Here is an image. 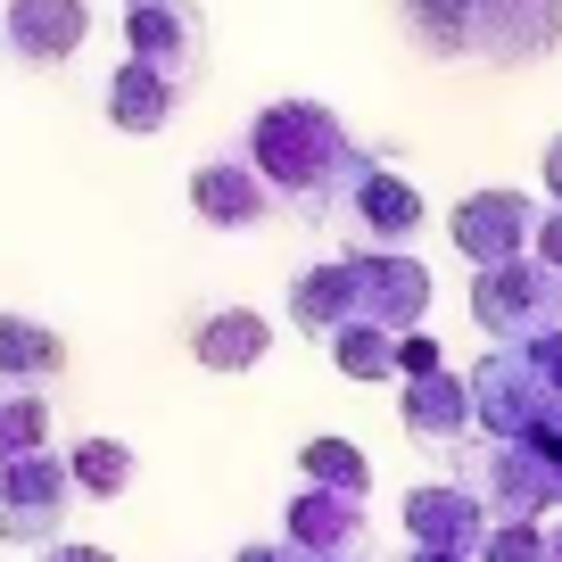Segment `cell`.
<instances>
[{
	"label": "cell",
	"mask_w": 562,
	"mask_h": 562,
	"mask_svg": "<svg viewBox=\"0 0 562 562\" xmlns=\"http://www.w3.org/2000/svg\"><path fill=\"white\" fill-rule=\"evenodd\" d=\"M240 158L281 191V207L306 215L315 232L339 224L356 175L372 166L364 149H356V133H348L323 100H273V108H257V124H248V140H240Z\"/></svg>",
	"instance_id": "6da1fadb"
},
{
	"label": "cell",
	"mask_w": 562,
	"mask_h": 562,
	"mask_svg": "<svg viewBox=\"0 0 562 562\" xmlns=\"http://www.w3.org/2000/svg\"><path fill=\"white\" fill-rule=\"evenodd\" d=\"M472 405H480V430L488 439H513V447H546L562 463V397L554 381L538 372L529 348H488L472 364Z\"/></svg>",
	"instance_id": "7a4b0ae2"
},
{
	"label": "cell",
	"mask_w": 562,
	"mask_h": 562,
	"mask_svg": "<svg viewBox=\"0 0 562 562\" xmlns=\"http://www.w3.org/2000/svg\"><path fill=\"white\" fill-rule=\"evenodd\" d=\"M456 480L488 505V521H538L562 496V463L546 447H513V439H472L456 456Z\"/></svg>",
	"instance_id": "3957f363"
},
{
	"label": "cell",
	"mask_w": 562,
	"mask_h": 562,
	"mask_svg": "<svg viewBox=\"0 0 562 562\" xmlns=\"http://www.w3.org/2000/svg\"><path fill=\"white\" fill-rule=\"evenodd\" d=\"M472 323L496 348H529V339L562 331V273H546L538 257L480 265L472 273Z\"/></svg>",
	"instance_id": "277c9868"
},
{
	"label": "cell",
	"mask_w": 562,
	"mask_h": 562,
	"mask_svg": "<svg viewBox=\"0 0 562 562\" xmlns=\"http://www.w3.org/2000/svg\"><path fill=\"white\" fill-rule=\"evenodd\" d=\"M67 456H18L0 463V546H67V505H75Z\"/></svg>",
	"instance_id": "5b68a950"
},
{
	"label": "cell",
	"mask_w": 562,
	"mask_h": 562,
	"mask_svg": "<svg viewBox=\"0 0 562 562\" xmlns=\"http://www.w3.org/2000/svg\"><path fill=\"white\" fill-rule=\"evenodd\" d=\"M348 290H356V323H381L389 339H414L430 315V265L405 248H348Z\"/></svg>",
	"instance_id": "8992f818"
},
{
	"label": "cell",
	"mask_w": 562,
	"mask_h": 562,
	"mask_svg": "<svg viewBox=\"0 0 562 562\" xmlns=\"http://www.w3.org/2000/svg\"><path fill=\"white\" fill-rule=\"evenodd\" d=\"M124 58L175 75L191 91L207 75V18H199V0H140V9H124Z\"/></svg>",
	"instance_id": "52a82bcc"
},
{
	"label": "cell",
	"mask_w": 562,
	"mask_h": 562,
	"mask_svg": "<svg viewBox=\"0 0 562 562\" xmlns=\"http://www.w3.org/2000/svg\"><path fill=\"white\" fill-rule=\"evenodd\" d=\"M538 224L546 215L529 207L521 191H463L456 215H447V240H456L472 265H513V257L538 248Z\"/></svg>",
	"instance_id": "ba28073f"
},
{
	"label": "cell",
	"mask_w": 562,
	"mask_h": 562,
	"mask_svg": "<svg viewBox=\"0 0 562 562\" xmlns=\"http://www.w3.org/2000/svg\"><path fill=\"white\" fill-rule=\"evenodd\" d=\"M422 224H430V207H422V191H414V182H405V175H389V166H364L331 232H348L356 248H405Z\"/></svg>",
	"instance_id": "9c48e42d"
},
{
	"label": "cell",
	"mask_w": 562,
	"mask_h": 562,
	"mask_svg": "<svg viewBox=\"0 0 562 562\" xmlns=\"http://www.w3.org/2000/svg\"><path fill=\"white\" fill-rule=\"evenodd\" d=\"M91 42V0H9L0 9V50L18 67H67Z\"/></svg>",
	"instance_id": "30bf717a"
},
{
	"label": "cell",
	"mask_w": 562,
	"mask_h": 562,
	"mask_svg": "<svg viewBox=\"0 0 562 562\" xmlns=\"http://www.w3.org/2000/svg\"><path fill=\"white\" fill-rule=\"evenodd\" d=\"M488 529H496L488 505H480L463 480H439V488H414V496H405V546H439V554L480 562Z\"/></svg>",
	"instance_id": "8fae6325"
},
{
	"label": "cell",
	"mask_w": 562,
	"mask_h": 562,
	"mask_svg": "<svg viewBox=\"0 0 562 562\" xmlns=\"http://www.w3.org/2000/svg\"><path fill=\"white\" fill-rule=\"evenodd\" d=\"M273 207H281V191L248 158H207L191 175V215L215 232H257V224H273Z\"/></svg>",
	"instance_id": "7c38bea8"
},
{
	"label": "cell",
	"mask_w": 562,
	"mask_h": 562,
	"mask_svg": "<svg viewBox=\"0 0 562 562\" xmlns=\"http://www.w3.org/2000/svg\"><path fill=\"white\" fill-rule=\"evenodd\" d=\"M405 430H414L430 456H463V447L480 439V405H472V381H456V372H422V381H405L397 397Z\"/></svg>",
	"instance_id": "4fadbf2b"
},
{
	"label": "cell",
	"mask_w": 562,
	"mask_h": 562,
	"mask_svg": "<svg viewBox=\"0 0 562 562\" xmlns=\"http://www.w3.org/2000/svg\"><path fill=\"white\" fill-rule=\"evenodd\" d=\"M562 42V0H480V58L529 67Z\"/></svg>",
	"instance_id": "5bb4252c"
},
{
	"label": "cell",
	"mask_w": 562,
	"mask_h": 562,
	"mask_svg": "<svg viewBox=\"0 0 562 562\" xmlns=\"http://www.w3.org/2000/svg\"><path fill=\"white\" fill-rule=\"evenodd\" d=\"M364 496H339V488H299V505H290V529L281 538L299 546L306 562L323 554H364Z\"/></svg>",
	"instance_id": "9a60e30c"
},
{
	"label": "cell",
	"mask_w": 562,
	"mask_h": 562,
	"mask_svg": "<svg viewBox=\"0 0 562 562\" xmlns=\"http://www.w3.org/2000/svg\"><path fill=\"white\" fill-rule=\"evenodd\" d=\"M182 100H191V91H182L175 75L140 67V58H124V67L108 75V91H100V108H108V124H116V133H158Z\"/></svg>",
	"instance_id": "2e32d148"
},
{
	"label": "cell",
	"mask_w": 562,
	"mask_h": 562,
	"mask_svg": "<svg viewBox=\"0 0 562 562\" xmlns=\"http://www.w3.org/2000/svg\"><path fill=\"white\" fill-rule=\"evenodd\" d=\"M265 348H273V323L248 315V306H215V315L191 323V356L207 372H248V364H265Z\"/></svg>",
	"instance_id": "e0dca14e"
},
{
	"label": "cell",
	"mask_w": 562,
	"mask_h": 562,
	"mask_svg": "<svg viewBox=\"0 0 562 562\" xmlns=\"http://www.w3.org/2000/svg\"><path fill=\"white\" fill-rule=\"evenodd\" d=\"M290 323H299L306 339H331V331H348V323H356L348 257H331V265H315V273H299V281H290Z\"/></svg>",
	"instance_id": "ac0fdd59"
},
{
	"label": "cell",
	"mask_w": 562,
	"mask_h": 562,
	"mask_svg": "<svg viewBox=\"0 0 562 562\" xmlns=\"http://www.w3.org/2000/svg\"><path fill=\"white\" fill-rule=\"evenodd\" d=\"M405 34L430 58H480V0H405Z\"/></svg>",
	"instance_id": "d6986e66"
},
{
	"label": "cell",
	"mask_w": 562,
	"mask_h": 562,
	"mask_svg": "<svg viewBox=\"0 0 562 562\" xmlns=\"http://www.w3.org/2000/svg\"><path fill=\"white\" fill-rule=\"evenodd\" d=\"M58 372H67V339H58L50 323H34V315H0V381L34 389V381H58Z\"/></svg>",
	"instance_id": "ffe728a7"
},
{
	"label": "cell",
	"mask_w": 562,
	"mask_h": 562,
	"mask_svg": "<svg viewBox=\"0 0 562 562\" xmlns=\"http://www.w3.org/2000/svg\"><path fill=\"white\" fill-rule=\"evenodd\" d=\"M323 348H331V364L348 372V381H405V339H389L381 323H348V331H331Z\"/></svg>",
	"instance_id": "44dd1931"
},
{
	"label": "cell",
	"mask_w": 562,
	"mask_h": 562,
	"mask_svg": "<svg viewBox=\"0 0 562 562\" xmlns=\"http://www.w3.org/2000/svg\"><path fill=\"white\" fill-rule=\"evenodd\" d=\"M50 447V389H18L0 381V463L42 456Z\"/></svg>",
	"instance_id": "7402d4cb"
},
{
	"label": "cell",
	"mask_w": 562,
	"mask_h": 562,
	"mask_svg": "<svg viewBox=\"0 0 562 562\" xmlns=\"http://www.w3.org/2000/svg\"><path fill=\"white\" fill-rule=\"evenodd\" d=\"M306 488H339V496H372V456L356 439H306L299 447Z\"/></svg>",
	"instance_id": "603a6c76"
},
{
	"label": "cell",
	"mask_w": 562,
	"mask_h": 562,
	"mask_svg": "<svg viewBox=\"0 0 562 562\" xmlns=\"http://www.w3.org/2000/svg\"><path fill=\"white\" fill-rule=\"evenodd\" d=\"M67 472H75L83 496H124V488H133V447H124V439H75Z\"/></svg>",
	"instance_id": "cb8c5ba5"
},
{
	"label": "cell",
	"mask_w": 562,
	"mask_h": 562,
	"mask_svg": "<svg viewBox=\"0 0 562 562\" xmlns=\"http://www.w3.org/2000/svg\"><path fill=\"white\" fill-rule=\"evenodd\" d=\"M480 562H554V538H546V521H496Z\"/></svg>",
	"instance_id": "d4e9b609"
},
{
	"label": "cell",
	"mask_w": 562,
	"mask_h": 562,
	"mask_svg": "<svg viewBox=\"0 0 562 562\" xmlns=\"http://www.w3.org/2000/svg\"><path fill=\"white\" fill-rule=\"evenodd\" d=\"M422 372H447V356H439V339H430V331L405 339V381H422Z\"/></svg>",
	"instance_id": "484cf974"
},
{
	"label": "cell",
	"mask_w": 562,
	"mask_h": 562,
	"mask_svg": "<svg viewBox=\"0 0 562 562\" xmlns=\"http://www.w3.org/2000/svg\"><path fill=\"white\" fill-rule=\"evenodd\" d=\"M529 257H538L546 273H562V207H554V215L538 224V248H529Z\"/></svg>",
	"instance_id": "4316f807"
},
{
	"label": "cell",
	"mask_w": 562,
	"mask_h": 562,
	"mask_svg": "<svg viewBox=\"0 0 562 562\" xmlns=\"http://www.w3.org/2000/svg\"><path fill=\"white\" fill-rule=\"evenodd\" d=\"M529 356H538V372H546V381H554V397H562V331L529 339Z\"/></svg>",
	"instance_id": "83f0119b"
},
{
	"label": "cell",
	"mask_w": 562,
	"mask_h": 562,
	"mask_svg": "<svg viewBox=\"0 0 562 562\" xmlns=\"http://www.w3.org/2000/svg\"><path fill=\"white\" fill-rule=\"evenodd\" d=\"M240 562H306L290 538H257V546H240Z\"/></svg>",
	"instance_id": "f1b7e54d"
},
{
	"label": "cell",
	"mask_w": 562,
	"mask_h": 562,
	"mask_svg": "<svg viewBox=\"0 0 562 562\" xmlns=\"http://www.w3.org/2000/svg\"><path fill=\"white\" fill-rule=\"evenodd\" d=\"M42 562H116V554H108V546H75V538H67V546H50Z\"/></svg>",
	"instance_id": "f546056e"
},
{
	"label": "cell",
	"mask_w": 562,
	"mask_h": 562,
	"mask_svg": "<svg viewBox=\"0 0 562 562\" xmlns=\"http://www.w3.org/2000/svg\"><path fill=\"white\" fill-rule=\"evenodd\" d=\"M546 191H554V207H562V133L546 140Z\"/></svg>",
	"instance_id": "4dcf8cb0"
},
{
	"label": "cell",
	"mask_w": 562,
	"mask_h": 562,
	"mask_svg": "<svg viewBox=\"0 0 562 562\" xmlns=\"http://www.w3.org/2000/svg\"><path fill=\"white\" fill-rule=\"evenodd\" d=\"M397 562H463V554H439V546H405Z\"/></svg>",
	"instance_id": "1f68e13d"
},
{
	"label": "cell",
	"mask_w": 562,
	"mask_h": 562,
	"mask_svg": "<svg viewBox=\"0 0 562 562\" xmlns=\"http://www.w3.org/2000/svg\"><path fill=\"white\" fill-rule=\"evenodd\" d=\"M546 538H554V562H562V521H554V529H546Z\"/></svg>",
	"instance_id": "d6a6232c"
},
{
	"label": "cell",
	"mask_w": 562,
	"mask_h": 562,
	"mask_svg": "<svg viewBox=\"0 0 562 562\" xmlns=\"http://www.w3.org/2000/svg\"><path fill=\"white\" fill-rule=\"evenodd\" d=\"M323 562H364V554H323Z\"/></svg>",
	"instance_id": "836d02e7"
},
{
	"label": "cell",
	"mask_w": 562,
	"mask_h": 562,
	"mask_svg": "<svg viewBox=\"0 0 562 562\" xmlns=\"http://www.w3.org/2000/svg\"><path fill=\"white\" fill-rule=\"evenodd\" d=\"M124 9H140V0H124Z\"/></svg>",
	"instance_id": "e575fe53"
},
{
	"label": "cell",
	"mask_w": 562,
	"mask_h": 562,
	"mask_svg": "<svg viewBox=\"0 0 562 562\" xmlns=\"http://www.w3.org/2000/svg\"><path fill=\"white\" fill-rule=\"evenodd\" d=\"M554 513H562V496H554Z\"/></svg>",
	"instance_id": "d590c367"
}]
</instances>
